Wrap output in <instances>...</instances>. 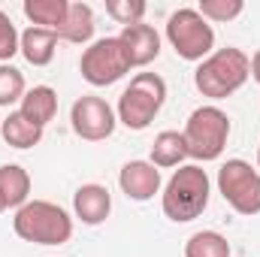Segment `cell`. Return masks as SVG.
<instances>
[{
    "mask_svg": "<svg viewBox=\"0 0 260 257\" xmlns=\"http://www.w3.org/2000/svg\"><path fill=\"white\" fill-rule=\"evenodd\" d=\"M209 194H212V182H209L206 170L200 164H185L170 176L167 188L160 194L164 215L176 224H188L206 212Z\"/></svg>",
    "mask_w": 260,
    "mask_h": 257,
    "instance_id": "cell-1",
    "label": "cell"
},
{
    "mask_svg": "<svg viewBox=\"0 0 260 257\" xmlns=\"http://www.w3.org/2000/svg\"><path fill=\"white\" fill-rule=\"evenodd\" d=\"M248 76H251V58L242 49L227 46V49L212 52L206 61H200V67L194 70V85L203 97L224 100L236 94L248 82Z\"/></svg>",
    "mask_w": 260,
    "mask_h": 257,
    "instance_id": "cell-2",
    "label": "cell"
},
{
    "mask_svg": "<svg viewBox=\"0 0 260 257\" xmlns=\"http://www.w3.org/2000/svg\"><path fill=\"white\" fill-rule=\"evenodd\" d=\"M12 230L18 239L34 242V245H64L73 236V218L58 203L27 200L21 209H15Z\"/></svg>",
    "mask_w": 260,
    "mask_h": 257,
    "instance_id": "cell-3",
    "label": "cell"
},
{
    "mask_svg": "<svg viewBox=\"0 0 260 257\" xmlns=\"http://www.w3.org/2000/svg\"><path fill=\"white\" fill-rule=\"evenodd\" d=\"M167 103V82L157 73H136L118 97V121L127 130H145Z\"/></svg>",
    "mask_w": 260,
    "mask_h": 257,
    "instance_id": "cell-4",
    "label": "cell"
},
{
    "mask_svg": "<svg viewBox=\"0 0 260 257\" xmlns=\"http://www.w3.org/2000/svg\"><path fill=\"white\" fill-rule=\"evenodd\" d=\"M182 136H185V145H188V157L203 160V164L218 160L227 148L230 118L218 106H200V109L191 112Z\"/></svg>",
    "mask_w": 260,
    "mask_h": 257,
    "instance_id": "cell-5",
    "label": "cell"
},
{
    "mask_svg": "<svg viewBox=\"0 0 260 257\" xmlns=\"http://www.w3.org/2000/svg\"><path fill=\"white\" fill-rule=\"evenodd\" d=\"M167 40L182 61H206L215 49L212 24L191 6H182L167 21Z\"/></svg>",
    "mask_w": 260,
    "mask_h": 257,
    "instance_id": "cell-6",
    "label": "cell"
},
{
    "mask_svg": "<svg viewBox=\"0 0 260 257\" xmlns=\"http://www.w3.org/2000/svg\"><path fill=\"white\" fill-rule=\"evenodd\" d=\"M218 191L239 215H260V173L242 157L227 160L218 170Z\"/></svg>",
    "mask_w": 260,
    "mask_h": 257,
    "instance_id": "cell-7",
    "label": "cell"
},
{
    "mask_svg": "<svg viewBox=\"0 0 260 257\" xmlns=\"http://www.w3.org/2000/svg\"><path fill=\"white\" fill-rule=\"evenodd\" d=\"M82 79L94 88H106V85H115L118 79H124L130 73L127 55L118 43V37H103V40H94L85 52H82Z\"/></svg>",
    "mask_w": 260,
    "mask_h": 257,
    "instance_id": "cell-8",
    "label": "cell"
},
{
    "mask_svg": "<svg viewBox=\"0 0 260 257\" xmlns=\"http://www.w3.org/2000/svg\"><path fill=\"white\" fill-rule=\"evenodd\" d=\"M70 124L76 130V136L88 139V142H103L115 133V124H118V115L115 109L97 97V94H85L73 103L70 109Z\"/></svg>",
    "mask_w": 260,
    "mask_h": 257,
    "instance_id": "cell-9",
    "label": "cell"
},
{
    "mask_svg": "<svg viewBox=\"0 0 260 257\" xmlns=\"http://www.w3.org/2000/svg\"><path fill=\"white\" fill-rule=\"evenodd\" d=\"M118 185L127 200L148 203L154 194H160V170L151 160H127L118 173Z\"/></svg>",
    "mask_w": 260,
    "mask_h": 257,
    "instance_id": "cell-10",
    "label": "cell"
},
{
    "mask_svg": "<svg viewBox=\"0 0 260 257\" xmlns=\"http://www.w3.org/2000/svg\"><path fill=\"white\" fill-rule=\"evenodd\" d=\"M118 43L127 55V64L130 70L133 67H148L151 61H157L160 55V37L151 24L139 21V24H130V27H121L118 34Z\"/></svg>",
    "mask_w": 260,
    "mask_h": 257,
    "instance_id": "cell-11",
    "label": "cell"
},
{
    "mask_svg": "<svg viewBox=\"0 0 260 257\" xmlns=\"http://www.w3.org/2000/svg\"><path fill=\"white\" fill-rule=\"evenodd\" d=\"M73 212H76V218L82 224L97 227L112 212V194L106 191L103 185H94V182L91 185H82L79 191L73 194Z\"/></svg>",
    "mask_w": 260,
    "mask_h": 257,
    "instance_id": "cell-12",
    "label": "cell"
},
{
    "mask_svg": "<svg viewBox=\"0 0 260 257\" xmlns=\"http://www.w3.org/2000/svg\"><path fill=\"white\" fill-rule=\"evenodd\" d=\"M18 52L24 55V61L34 67H49L55 61V52H58V34L55 30H46V27H27L21 34V43H18Z\"/></svg>",
    "mask_w": 260,
    "mask_h": 257,
    "instance_id": "cell-13",
    "label": "cell"
},
{
    "mask_svg": "<svg viewBox=\"0 0 260 257\" xmlns=\"http://www.w3.org/2000/svg\"><path fill=\"white\" fill-rule=\"evenodd\" d=\"M18 112H21L27 121H34L37 127L46 130V124L58 115V94H55V88H49V85H34V88L21 97Z\"/></svg>",
    "mask_w": 260,
    "mask_h": 257,
    "instance_id": "cell-14",
    "label": "cell"
},
{
    "mask_svg": "<svg viewBox=\"0 0 260 257\" xmlns=\"http://www.w3.org/2000/svg\"><path fill=\"white\" fill-rule=\"evenodd\" d=\"M94 27H97V24H94V9H91L88 3L76 0V3H70L67 21L58 27V40L73 43V46H85V43H91Z\"/></svg>",
    "mask_w": 260,
    "mask_h": 257,
    "instance_id": "cell-15",
    "label": "cell"
},
{
    "mask_svg": "<svg viewBox=\"0 0 260 257\" xmlns=\"http://www.w3.org/2000/svg\"><path fill=\"white\" fill-rule=\"evenodd\" d=\"M185 157H188V145H185V136L179 130H164V133L154 136V142H151V164L157 170L185 167Z\"/></svg>",
    "mask_w": 260,
    "mask_h": 257,
    "instance_id": "cell-16",
    "label": "cell"
},
{
    "mask_svg": "<svg viewBox=\"0 0 260 257\" xmlns=\"http://www.w3.org/2000/svg\"><path fill=\"white\" fill-rule=\"evenodd\" d=\"M0 197L6 209H21L30 200V176L18 164H3L0 167Z\"/></svg>",
    "mask_w": 260,
    "mask_h": 257,
    "instance_id": "cell-17",
    "label": "cell"
},
{
    "mask_svg": "<svg viewBox=\"0 0 260 257\" xmlns=\"http://www.w3.org/2000/svg\"><path fill=\"white\" fill-rule=\"evenodd\" d=\"M70 12V0H24V15L34 21V27H46L55 30L67 21Z\"/></svg>",
    "mask_w": 260,
    "mask_h": 257,
    "instance_id": "cell-18",
    "label": "cell"
},
{
    "mask_svg": "<svg viewBox=\"0 0 260 257\" xmlns=\"http://www.w3.org/2000/svg\"><path fill=\"white\" fill-rule=\"evenodd\" d=\"M0 133L6 139V145H12V148H34L43 139V127L27 121L21 112H9L3 118V124H0Z\"/></svg>",
    "mask_w": 260,
    "mask_h": 257,
    "instance_id": "cell-19",
    "label": "cell"
},
{
    "mask_svg": "<svg viewBox=\"0 0 260 257\" xmlns=\"http://www.w3.org/2000/svg\"><path fill=\"white\" fill-rule=\"evenodd\" d=\"M185 257H230V242L218 230H200L185 242Z\"/></svg>",
    "mask_w": 260,
    "mask_h": 257,
    "instance_id": "cell-20",
    "label": "cell"
},
{
    "mask_svg": "<svg viewBox=\"0 0 260 257\" xmlns=\"http://www.w3.org/2000/svg\"><path fill=\"white\" fill-rule=\"evenodd\" d=\"M24 94H27V88H24L21 70H15L12 64H0V106L21 103Z\"/></svg>",
    "mask_w": 260,
    "mask_h": 257,
    "instance_id": "cell-21",
    "label": "cell"
},
{
    "mask_svg": "<svg viewBox=\"0 0 260 257\" xmlns=\"http://www.w3.org/2000/svg\"><path fill=\"white\" fill-rule=\"evenodd\" d=\"M245 9L242 0H200L197 12L206 18V21H233L239 18Z\"/></svg>",
    "mask_w": 260,
    "mask_h": 257,
    "instance_id": "cell-22",
    "label": "cell"
},
{
    "mask_svg": "<svg viewBox=\"0 0 260 257\" xmlns=\"http://www.w3.org/2000/svg\"><path fill=\"white\" fill-rule=\"evenodd\" d=\"M145 9H148V6H145L142 0H106V15L115 18V21L124 24V27L139 24L142 15H145Z\"/></svg>",
    "mask_w": 260,
    "mask_h": 257,
    "instance_id": "cell-23",
    "label": "cell"
},
{
    "mask_svg": "<svg viewBox=\"0 0 260 257\" xmlns=\"http://www.w3.org/2000/svg\"><path fill=\"white\" fill-rule=\"evenodd\" d=\"M18 43H21V37H18L12 18L0 9V61H3V64L18 55Z\"/></svg>",
    "mask_w": 260,
    "mask_h": 257,
    "instance_id": "cell-24",
    "label": "cell"
},
{
    "mask_svg": "<svg viewBox=\"0 0 260 257\" xmlns=\"http://www.w3.org/2000/svg\"><path fill=\"white\" fill-rule=\"evenodd\" d=\"M251 79L260 85V49L254 52V58H251Z\"/></svg>",
    "mask_w": 260,
    "mask_h": 257,
    "instance_id": "cell-25",
    "label": "cell"
},
{
    "mask_svg": "<svg viewBox=\"0 0 260 257\" xmlns=\"http://www.w3.org/2000/svg\"><path fill=\"white\" fill-rule=\"evenodd\" d=\"M0 212H6V203H3V197H0Z\"/></svg>",
    "mask_w": 260,
    "mask_h": 257,
    "instance_id": "cell-26",
    "label": "cell"
},
{
    "mask_svg": "<svg viewBox=\"0 0 260 257\" xmlns=\"http://www.w3.org/2000/svg\"><path fill=\"white\" fill-rule=\"evenodd\" d=\"M257 170H260V148H257Z\"/></svg>",
    "mask_w": 260,
    "mask_h": 257,
    "instance_id": "cell-27",
    "label": "cell"
}]
</instances>
